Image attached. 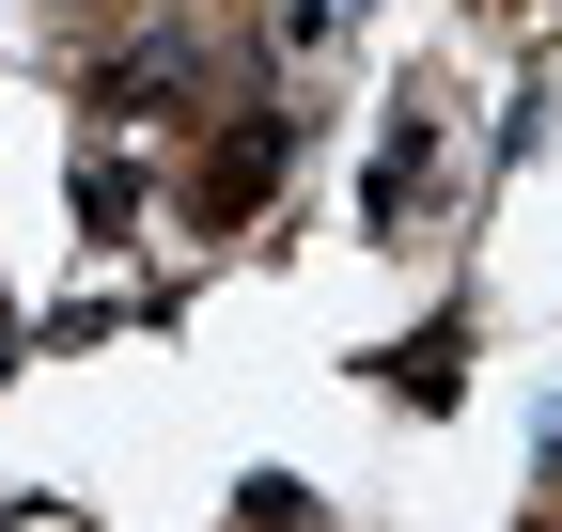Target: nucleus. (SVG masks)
<instances>
[]
</instances>
